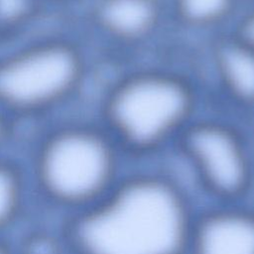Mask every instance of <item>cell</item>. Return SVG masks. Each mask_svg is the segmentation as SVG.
<instances>
[{"label":"cell","instance_id":"obj_6","mask_svg":"<svg viewBox=\"0 0 254 254\" xmlns=\"http://www.w3.org/2000/svg\"><path fill=\"white\" fill-rule=\"evenodd\" d=\"M187 254H254V205L207 202L197 207Z\"/></svg>","mask_w":254,"mask_h":254},{"label":"cell","instance_id":"obj_9","mask_svg":"<svg viewBox=\"0 0 254 254\" xmlns=\"http://www.w3.org/2000/svg\"><path fill=\"white\" fill-rule=\"evenodd\" d=\"M28 198V180L23 169L0 154V239L23 215Z\"/></svg>","mask_w":254,"mask_h":254},{"label":"cell","instance_id":"obj_15","mask_svg":"<svg viewBox=\"0 0 254 254\" xmlns=\"http://www.w3.org/2000/svg\"><path fill=\"white\" fill-rule=\"evenodd\" d=\"M0 254H15L14 250L4 239H0Z\"/></svg>","mask_w":254,"mask_h":254},{"label":"cell","instance_id":"obj_3","mask_svg":"<svg viewBox=\"0 0 254 254\" xmlns=\"http://www.w3.org/2000/svg\"><path fill=\"white\" fill-rule=\"evenodd\" d=\"M195 104V90L185 76L138 70L114 82L105 94L104 128L123 154L149 157L179 138L190 123Z\"/></svg>","mask_w":254,"mask_h":254},{"label":"cell","instance_id":"obj_11","mask_svg":"<svg viewBox=\"0 0 254 254\" xmlns=\"http://www.w3.org/2000/svg\"><path fill=\"white\" fill-rule=\"evenodd\" d=\"M45 5L44 0H0V41L15 40L28 31Z\"/></svg>","mask_w":254,"mask_h":254},{"label":"cell","instance_id":"obj_14","mask_svg":"<svg viewBox=\"0 0 254 254\" xmlns=\"http://www.w3.org/2000/svg\"><path fill=\"white\" fill-rule=\"evenodd\" d=\"M237 35L254 49V10L241 20Z\"/></svg>","mask_w":254,"mask_h":254},{"label":"cell","instance_id":"obj_12","mask_svg":"<svg viewBox=\"0 0 254 254\" xmlns=\"http://www.w3.org/2000/svg\"><path fill=\"white\" fill-rule=\"evenodd\" d=\"M15 253V252H14ZM67 244L63 231L56 236L50 231L38 230L28 234L23 239L18 254H65ZM16 254V253H15Z\"/></svg>","mask_w":254,"mask_h":254},{"label":"cell","instance_id":"obj_8","mask_svg":"<svg viewBox=\"0 0 254 254\" xmlns=\"http://www.w3.org/2000/svg\"><path fill=\"white\" fill-rule=\"evenodd\" d=\"M214 62L226 94L238 105L254 107V49L236 34L216 46Z\"/></svg>","mask_w":254,"mask_h":254},{"label":"cell","instance_id":"obj_2","mask_svg":"<svg viewBox=\"0 0 254 254\" xmlns=\"http://www.w3.org/2000/svg\"><path fill=\"white\" fill-rule=\"evenodd\" d=\"M121 152L104 127L65 122L48 130L36 145L32 181L38 194L68 216L105 197L124 171Z\"/></svg>","mask_w":254,"mask_h":254},{"label":"cell","instance_id":"obj_1","mask_svg":"<svg viewBox=\"0 0 254 254\" xmlns=\"http://www.w3.org/2000/svg\"><path fill=\"white\" fill-rule=\"evenodd\" d=\"M197 207L175 177L133 171L100 201L68 216L63 233L69 254H187Z\"/></svg>","mask_w":254,"mask_h":254},{"label":"cell","instance_id":"obj_7","mask_svg":"<svg viewBox=\"0 0 254 254\" xmlns=\"http://www.w3.org/2000/svg\"><path fill=\"white\" fill-rule=\"evenodd\" d=\"M91 21L103 36L122 44H135L152 36L162 21L159 0H97Z\"/></svg>","mask_w":254,"mask_h":254},{"label":"cell","instance_id":"obj_5","mask_svg":"<svg viewBox=\"0 0 254 254\" xmlns=\"http://www.w3.org/2000/svg\"><path fill=\"white\" fill-rule=\"evenodd\" d=\"M177 140L208 202L249 201L254 191V156L235 128L214 120L193 122Z\"/></svg>","mask_w":254,"mask_h":254},{"label":"cell","instance_id":"obj_13","mask_svg":"<svg viewBox=\"0 0 254 254\" xmlns=\"http://www.w3.org/2000/svg\"><path fill=\"white\" fill-rule=\"evenodd\" d=\"M14 122L15 120L0 108V154L1 150L13 136Z\"/></svg>","mask_w":254,"mask_h":254},{"label":"cell","instance_id":"obj_10","mask_svg":"<svg viewBox=\"0 0 254 254\" xmlns=\"http://www.w3.org/2000/svg\"><path fill=\"white\" fill-rule=\"evenodd\" d=\"M235 4L236 0H174V11L182 24L203 29L225 21Z\"/></svg>","mask_w":254,"mask_h":254},{"label":"cell","instance_id":"obj_16","mask_svg":"<svg viewBox=\"0 0 254 254\" xmlns=\"http://www.w3.org/2000/svg\"><path fill=\"white\" fill-rule=\"evenodd\" d=\"M77 0H44V2L46 4H55V5H65L67 3H71V2H75Z\"/></svg>","mask_w":254,"mask_h":254},{"label":"cell","instance_id":"obj_4","mask_svg":"<svg viewBox=\"0 0 254 254\" xmlns=\"http://www.w3.org/2000/svg\"><path fill=\"white\" fill-rule=\"evenodd\" d=\"M87 61L79 44L48 35L0 55V108L12 119L52 112L84 83Z\"/></svg>","mask_w":254,"mask_h":254}]
</instances>
